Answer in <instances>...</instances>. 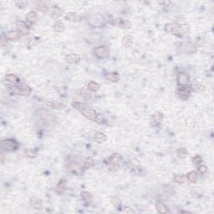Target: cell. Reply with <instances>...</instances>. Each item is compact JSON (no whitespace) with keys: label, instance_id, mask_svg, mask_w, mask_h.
Listing matches in <instances>:
<instances>
[{"label":"cell","instance_id":"d4e9b609","mask_svg":"<svg viewBox=\"0 0 214 214\" xmlns=\"http://www.w3.org/2000/svg\"><path fill=\"white\" fill-rule=\"evenodd\" d=\"M19 38V32L16 30H11L6 35V39L9 40H15Z\"/></svg>","mask_w":214,"mask_h":214},{"label":"cell","instance_id":"9a60e30c","mask_svg":"<svg viewBox=\"0 0 214 214\" xmlns=\"http://www.w3.org/2000/svg\"><path fill=\"white\" fill-rule=\"evenodd\" d=\"M80 60V55L78 54H69L66 56V61L70 64H76Z\"/></svg>","mask_w":214,"mask_h":214},{"label":"cell","instance_id":"836d02e7","mask_svg":"<svg viewBox=\"0 0 214 214\" xmlns=\"http://www.w3.org/2000/svg\"><path fill=\"white\" fill-rule=\"evenodd\" d=\"M36 8L39 9L40 11H41V12H47V11H49V9L48 4H46L45 3H39L38 4L36 5Z\"/></svg>","mask_w":214,"mask_h":214},{"label":"cell","instance_id":"ffe728a7","mask_svg":"<svg viewBox=\"0 0 214 214\" xmlns=\"http://www.w3.org/2000/svg\"><path fill=\"white\" fill-rule=\"evenodd\" d=\"M65 185L66 182L64 179L60 180V181L58 182V184L56 185V188H55V192H56L57 194L61 195L62 193L65 192Z\"/></svg>","mask_w":214,"mask_h":214},{"label":"cell","instance_id":"ac0fdd59","mask_svg":"<svg viewBox=\"0 0 214 214\" xmlns=\"http://www.w3.org/2000/svg\"><path fill=\"white\" fill-rule=\"evenodd\" d=\"M47 105L54 110H60L65 107V105L62 102L57 101H49L47 102Z\"/></svg>","mask_w":214,"mask_h":214},{"label":"cell","instance_id":"2e32d148","mask_svg":"<svg viewBox=\"0 0 214 214\" xmlns=\"http://www.w3.org/2000/svg\"><path fill=\"white\" fill-rule=\"evenodd\" d=\"M65 19L70 22H79L80 20V16L75 12H69L65 15Z\"/></svg>","mask_w":214,"mask_h":214},{"label":"cell","instance_id":"83f0119b","mask_svg":"<svg viewBox=\"0 0 214 214\" xmlns=\"http://www.w3.org/2000/svg\"><path fill=\"white\" fill-rule=\"evenodd\" d=\"M37 18H38V15L35 11H31L26 15V20L29 23L35 22L37 20Z\"/></svg>","mask_w":214,"mask_h":214},{"label":"cell","instance_id":"d6a6232c","mask_svg":"<svg viewBox=\"0 0 214 214\" xmlns=\"http://www.w3.org/2000/svg\"><path fill=\"white\" fill-rule=\"evenodd\" d=\"M192 90L195 92L200 93V92H202L205 90V86L200 83H196L192 85Z\"/></svg>","mask_w":214,"mask_h":214},{"label":"cell","instance_id":"8d00e7d4","mask_svg":"<svg viewBox=\"0 0 214 214\" xmlns=\"http://www.w3.org/2000/svg\"><path fill=\"white\" fill-rule=\"evenodd\" d=\"M110 201H111V203H112V205L115 206V207H119L121 204V200L119 199V197H115V196H114V197H111L110 198Z\"/></svg>","mask_w":214,"mask_h":214},{"label":"cell","instance_id":"52a82bcc","mask_svg":"<svg viewBox=\"0 0 214 214\" xmlns=\"http://www.w3.org/2000/svg\"><path fill=\"white\" fill-rule=\"evenodd\" d=\"M111 24L115 26H117L119 28L124 29H129L132 26L131 23L129 20L124 19V18H115L112 21Z\"/></svg>","mask_w":214,"mask_h":214},{"label":"cell","instance_id":"44dd1931","mask_svg":"<svg viewBox=\"0 0 214 214\" xmlns=\"http://www.w3.org/2000/svg\"><path fill=\"white\" fill-rule=\"evenodd\" d=\"M80 167L81 166H79L78 163H71L68 166V170L74 174H79V172H81Z\"/></svg>","mask_w":214,"mask_h":214},{"label":"cell","instance_id":"cb8c5ba5","mask_svg":"<svg viewBox=\"0 0 214 214\" xmlns=\"http://www.w3.org/2000/svg\"><path fill=\"white\" fill-rule=\"evenodd\" d=\"M187 178H188L190 182L195 183L197 181V179H198V175H197V171H192L188 172V175H187Z\"/></svg>","mask_w":214,"mask_h":214},{"label":"cell","instance_id":"30bf717a","mask_svg":"<svg viewBox=\"0 0 214 214\" xmlns=\"http://www.w3.org/2000/svg\"><path fill=\"white\" fill-rule=\"evenodd\" d=\"M176 94L178 98L182 99V100H187L188 97L191 95V89L188 88L187 86H182L178 88L176 91Z\"/></svg>","mask_w":214,"mask_h":214},{"label":"cell","instance_id":"277c9868","mask_svg":"<svg viewBox=\"0 0 214 214\" xmlns=\"http://www.w3.org/2000/svg\"><path fill=\"white\" fill-rule=\"evenodd\" d=\"M123 158L119 153H114L108 159L109 170L110 171H116L119 170L120 164L122 162Z\"/></svg>","mask_w":214,"mask_h":214},{"label":"cell","instance_id":"7a4b0ae2","mask_svg":"<svg viewBox=\"0 0 214 214\" xmlns=\"http://www.w3.org/2000/svg\"><path fill=\"white\" fill-rule=\"evenodd\" d=\"M8 90L12 95H18L26 97L30 95L31 89L25 84H18L15 85H9Z\"/></svg>","mask_w":214,"mask_h":214},{"label":"cell","instance_id":"f546056e","mask_svg":"<svg viewBox=\"0 0 214 214\" xmlns=\"http://www.w3.org/2000/svg\"><path fill=\"white\" fill-rule=\"evenodd\" d=\"M88 89L92 92H96L97 90H99L100 85H99V84H97L95 81H90L88 83Z\"/></svg>","mask_w":214,"mask_h":214},{"label":"cell","instance_id":"ba28073f","mask_svg":"<svg viewBox=\"0 0 214 214\" xmlns=\"http://www.w3.org/2000/svg\"><path fill=\"white\" fill-rule=\"evenodd\" d=\"M181 49L183 50L185 53L188 54H193L197 51V46L196 44L190 41H185L182 42L181 44Z\"/></svg>","mask_w":214,"mask_h":214},{"label":"cell","instance_id":"7402d4cb","mask_svg":"<svg viewBox=\"0 0 214 214\" xmlns=\"http://www.w3.org/2000/svg\"><path fill=\"white\" fill-rule=\"evenodd\" d=\"M133 44V37L131 35H126L122 39V44L126 48H130Z\"/></svg>","mask_w":214,"mask_h":214},{"label":"cell","instance_id":"1f68e13d","mask_svg":"<svg viewBox=\"0 0 214 214\" xmlns=\"http://www.w3.org/2000/svg\"><path fill=\"white\" fill-rule=\"evenodd\" d=\"M106 78L107 79H109L110 81L111 82H117L120 79V75L116 73H111L106 75Z\"/></svg>","mask_w":214,"mask_h":214},{"label":"cell","instance_id":"8fae6325","mask_svg":"<svg viewBox=\"0 0 214 214\" xmlns=\"http://www.w3.org/2000/svg\"><path fill=\"white\" fill-rule=\"evenodd\" d=\"M48 13L49 15L52 18H58L60 16H61V9L57 5H54V6L49 7Z\"/></svg>","mask_w":214,"mask_h":214},{"label":"cell","instance_id":"f1b7e54d","mask_svg":"<svg viewBox=\"0 0 214 214\" xmlns=\"http://www.w3.org/2000/svg\"><path fill=\"white\" fill-rule=\"evenodd\" d=\"M173 180H174L175 182H176V183L182 184L187 182L188 178H187V176H185L183 175H175L174 176H173Z\"/></svg>","mask_w":214,"mask_h":214},{"label":"cell","instance_id":"e575fe53","mask_svg":"<svg viewBox=\"0 0 214 214\" xmlns=\"http://www.w3.org/2000/svg\"><path fill=\"white\" fill-rule=\"evenodd\" d=\"M40 38L39 37H34V38H32L29 41V47H34V46H36V45H38V44H40Z\"/></svg>","mask_w":214,"mask_h":214},{"label":"cell","instance_id":"f35d334b","mask_svg":"<svg viewBox=\"0 0 214 214\" xmlns=\"http://www.w3.org/2000/svg\"><path fill=\"white\" fill-rule=\"evenodd\" d=\"M176 153H177V156H178L179 157L184 158L186 157V156L188 155V151L185 148H181L177 150Z\"/></svg>","mask_w":214,"mask_h":214},{"label":"cell","instance_id":"9c48e42d","mask_svg":"<svg viewBox=\"0 0 214 214\" xmlns=\"http://www.w3.org/2000/svg\"><path fill=\"white\" fill-rule=\"evenodd\" d=\"M89 23L93 27H101L104 24V18L100 14H94L89 18Z\"/></svg>","mask_w":214,"mask_h":214},{"label":"cell","instance_id":"7bdbcfd3","mask_svg":"<svg viewBox=\"0 0 214 214\" xmlns=\"http://www.w3.org/2000/svg\"><path fill=\"white\" fill-rule=\"evenodd\" d=\"M198 171H199V172H201V173H202V174H205V173H207V167L206 166H204V165H201V166H200L199 167H198Z\"/></svg>","mask_w":214,"mask_h":214},{"label":"cell","instance_id":"ee69618b","mask_svg":"<svg viewBox=\"0 0 214 214\" xmlns=\"http://www.w3.org/2000/svg\"><path fill=\"white\" fill-rule=\"evenodd\" d=\"M158 3H159V4L165 5V6L172 4V2H171V1H161V2H158Z\"/></svg>","mask_w":214,"mask_h":214},{"label":"cell","instance_id":"5b68a950","mask_svg":"<svg viewBox=\"0 0 214 214\" xmlns=\"http://www.w3.org/2000/svg\"><path fill=\"white\" fill-rule=\"evenodd\" d=\"M1 147L5 151H13L18 147V143L14 140H4L1 141Z\"/></svg>","mask_w":214,"mask_h":214},{"label":"cell","instance_id":"3957f363","mask_svg":"<svg viewBox=\"0 0 214 214\" xmlns=\"http://www.w3.org/2000/svg\"><path fill=\"white\" fill-rule=\"evenodd\" d=\"M189 24L184 20H177L173 25L172 32L176 35H186L189 31Z\"/></svg>","mask_w":214,"mask_h":214},{"label":"cell","instance_id":"6da1fadb","mask_svg":"<svg viewBox=\"0 0 214 214\" xmlns=\"http://www.w3.org/2000/svg\"><path fill=\"white\" fill-rule=\"evenodd\" d=\"M72 105L75 109L79 110L84 116L89 120H90L92 121H99V115H98L97 112L94 109H92L91 107L88 106L87 105L83 104V103H79V102H74V103H72Z\"/></svg>","mask_w":214,"mask_h":214},{"label":"cell","instance_id":"ab89813d","mask_svg":"<svg viewBox=\"0 0 214 214\" xmlns=\"http://www.w3.org/2000/svg\"><path fill=\"white\" fill-rule=\"evenodd\" d=\"M24 155L26 156L27 157H35L36 156V153L34 150H31V149H28V150H25L24 151Z\"/></svg>","mask_w":214,"mask_h":214},{"label":"cell","instance_id":"d590c367","mask_svg":"<svg viewBox=\"0 0 214 214\" xmlns=\"http://www.w3.org/2000/svg\"><path fill=\"white\" fill-rule=\"evenodd\" d=\"M94 165H95V162H94L93 158L91 157H88L87 159H85V163H84L85 168H90V167H92Z\"/></svg>","mask_w":214,"mask_h":214},{"label":"cell","instance_id":"4316f807","mask_svg":"<svg viewBox=\"0 0 214 214\" xmlns=\"http://www.w3.org/2000/svg\"><path fill=\"white\" fill-rule=\"evenodd\" d=\"M5 80L8 81V82H10V83H13V84H17L19 82L18 77L13 74H7V75H5Z\"/></svg>","mask_w":214,"mask_h":214},{"label":"cell","instance_id":"4fadbf2b","mask_svg":"<svg viewBox=\"0 0 214 214\" xmlns=\"http://www.w3.org/2000/svg\"><path fill=\"white\" fill-rule=\"evenodd\" d=\"M16 27H17V29L19 32V34H22V35H29V29L24 22H22V21L18 22Z\"/></svg>","mask_w":214,"mask_h":214},{"label":"cell","instance_id":"e0dca14e","mask_svg":"<svg viewBox=\"0 0 214 214\" xmlns=\"http://www.w3.org/2000/svg\"><path fill=\"white\" fill-rule=\"evenodd\" d=\"M188 80H189L188 76L184 73H179L177 75V83L179 85L185 86L186 85H188Z\"/></svg>","mask_w":214,"mask_h":214},{"label":"cell","instance_id":"484cf974","mask_svg":"<svg viewBox=\"0 0 214 214\" xmlns=\"http://www.w3.org/2000/svg\"><path fill=\"white\" fill-rule=\"evenodd\" d=\"M53 28H54V30L57 32V33H62V32L65 31V29L64 24H63L61 21H57V22H55V24L53 25Z\"/></svg>","mask_w":214,"mask_h":214},{"label":"cell","instance_id":"7c38bea8","mask_svg":"<svg viewBox=\"0 0 214 214\" xmlns=\"http://www.w3.org/2000/svg\"><path fill=\"white\" fill-rule=\"evenodd\" d=\"M40 118L42 119L44 121L49 122V121H52L54 120V115L52 114V112H50L48 110H43L40 112Z\"/></svg>","mask_w":214,"mask_h":214},{"label":"cell","instance_id":"4dcf8cb0","mask_svg":"<svg viewBox=\"0 0 214 214\" xmlns=\"http://www.w3.org/2000/svg\"><path fill=\"white\" fill-rule=\"evenodd\" d=\"M81 198L83 199L85 201H90L92 200V194L90 192H86V191H84L81 192Z\"/></svg>","mask_w":214,"mask_h":214},{"label":"cell","instance_id":"f6af8a7d","mask_svg":"<svg viewBox=\"0 0 214 214\" xmlns=\"http://www.w3.org/2000/svg\"><path fill=\"white\" fill-rule=\"evenodd\" d=\"M4 35H2V38H1V45H2V47H4Z\"/></svg>","mask_w":214,"mask_h":214},{"label":"cell","instance_id":"d6986e66","mask_svg":"<svg viewBox=\"0 0 214 214\" xmlns=\"http://www.w3.org/2000/svg\"><path fill=\"white\" fill-rule=\"evenodd\" d=\"M94 140H95L96 143L102 144V143L105 142V140H107V136H106L105 134L101 133V132H97V133H96L95 135H94Z\"/></svg>","mask_w":214,"mask_h":214},{"label":"cell","instance_id":"5bb4252c","mask_svg":"<svg viewBox=\"0 0 214 214\" xmlns=\"http://www.w3.org/2000/svg\"><path fill=\"white\" fill-rule=\"evenodd\" d=\"M29 204L35 209H41L42 207V200L36 197H32L29 199Z\"/></svg>","mask_w":214,"mask_h":214},{"label":"cell","instance_id":"60d3db41","mask_svg":"<svg viewBox=\"0 0 214 214\" xmlns=\"http://www.w3.org/2000/svg\"><path fill=\"white\" fill-rule=\"evenodd\" d=\"M192 163H193L194 165H199V164H201V163L202 159H201V157L200 156H196V157H192Z\"/></svg>","mask_w":214,"mask_h":214},{"label":"cell","instance_id":"74e56055","mask_svg":"<svg viewBox=\"0 0 214 214\" xmlns=\"http://www.w3.org/2000/svg\"><path fill=\"white\" fill-rule=\"evenodd\" d=\"M153 118V121L155 123H159L161 121H162V114L160 113V112H157V113H155L152 116Z\"/></svg>","mask_w":214,"mask_h":214},{"label":"cell","instance_id":"b9f144b4","mask_svg":"<svg viewBox=\"0 0 214 214\" xmlns=\"http://www.w3.org/2000/svg\"><path fill=\"white\" fill-rule=\"evenodd\" d=\"M186 123H187V125H188V126L191 127V128H193V127L196 126V121H195V120H193V119H188Z\"/></svg>","mask_w":214,"mask_h":214},{"label":"cell","instance_id":"603a6c76","mask_svg":"<svg viewBox=\"0 0 214 214\" xmlns=\"http://www.w3.org/2000/svg\"><path fill=\"white\" fill-rule=\"evenodd\" d=\"M156 208L157 210L158 213H168V208L164 203H162L161 201H157L156 202Z\"/></svg>","mask_w":214,"mask_h":214},{"label":"cell","instance_id":"bcb514c9","mask_svg":"<svg viewBox=\"0 0 214 214\" xmlns=\"http://www.w3.org/2000/svg\"><path fill=\"white\" fill-rule=\"evenodd\" d=\"M4 153H1V162H2V163L4 162Z\"/></svg>","mask_w":214,"mask_h":214},{"label":"cell","instance_id":"8992f818","mask_svg":"<svg viewBox=\"0 0 214 214\" xmlns=\"http://www.w3.org/2000/svg\"><path fill=\"white\" fill-rule=\"evenodd\" d=\"M94 54L99 59H105L109 55V49L105 45L97 46L93 50Z\"/></svg>","mask_w":214,"mask_h":214}]
</instances>
